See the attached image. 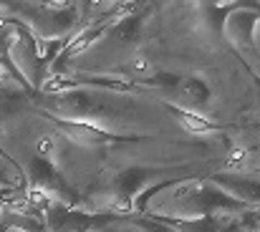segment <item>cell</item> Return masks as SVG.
Masks as SVG:
<instances>
[{"label": "cell", "instance_id": "1", "mask_svg": "<svg viewBox=\"0 0 260 232\" xmlns=\"http://www.w3.org/2000/svg\"><path fill=\"white\" fill-rule=\"evenodd\" d=\"M157 210L159 212H167L165 217L194 220V217H210V215H215L220 210H228V212L230 210H243V205L235 202L222 189H217L215 184H197V187H187L179 197L170 200V205H162Z\"/></svg>", "mask_w": 260, "mask_h": 232}, {"label": "cell", "instance_id": "2", "mask_svg": "<svg viewBox=\"0 0 260 232\" xmlns=\"http://www.w3.org/2000/svg\"><path fill=\"white\" fill-rule=\"evenodd\" d=\"M25 172L30 179V189L41 192L43 197H48L51 202H69L74 205L79 200V194L74 192V187L66 182V177L58 172V167L53 164V159L48 154H30L25 159Z\"/></svg>", "mask_w": 260, "mask_h": 232}, {"label": "cell", "instance_id": "3", "mask_svg": "<svg viewBox=\"0 0 260 232\" xmlns=\"http://www.w3.org/2000/svg\"><path fill=\"white\" fill-rule=\"evenodd\" d=\"M187 172H189L187 167H129V169L119 172L116 179H114V184H111L114 202L129 205L132 197H134L139 189L149 187L154 179H162V182H165L167 177L182 179V174H187Z\"/></svg>", "mask_w": 260, "mask_h": 232}, {"label": "cell", "instance_id": "4", "mask_svg": "<svg viewBox=\"0 0 260 232\" xmlns=\"http://www.w3.org/2000/svg\"><path fill=\"white\" fill-rule=\"evenodd\" d=\"M43 222H46V232H88L109 222V217L86 215L74 207H66L63 202H51L43 212Z\"/></svg>", "mask_w": 260, "mask_h": 232}, {"label": "cell", "instance_id": "5", "mask_svg": "<svg viewBox=\"0 0 260 232\" xmlns=\"http://www.w3.org/2000/svg\"><path fill=\"white\" fill-rule=\"evenodd\" d=\"M210 184H215L217 189H222L225 194H230L243 207L245 205H260V179H255V177L222 172V174H212L210 177Z\"/></svg>", "mask_w": 260, "mask_h": 232}, {"label": "cell", "instance_id": "6", "mask_svg": "<svg viewBox=\"0 0 260 232\" xmlns=\"http://www.w3.org/2000/svg\"><path fill=\"white\" fill-rule=\"evenodd\" d=\"M258 5H240L238 13H230L225 25H222V33H228V38L235 43V46H255V25H258L260 15L255 13Z\"/></svg>", "mask_w": 260, "mask_h": 232}, {"label": "cell", "instance_id": "7", "mask_svg": "<svg viewBox=\"0 0 260 232\" xmlns=\"http://www.w3.org/2000/svg\"><path fill=\"white\" fill-rule=\"evenodd\" d=\"M142 28H144L142 15H126L111 25V38H116L121 43H137L142 38Z\"/></svg>", "mask_w": 260, "mask_h": 232}, {"label": "cell", "instance_id": "8", "mask_svg": "<svg viewBox=\"0 0 260 232\" xmlns=\"http://www.w3.org/2000/svg\"><path fill=\"white\" fill-rule=\"evenodd\" d=\"M167 225H172L177 232H220L222 225L215 215L210 217H194V220H174V217H162Z\"/></svg>", "mask_w": 260, "mask_h": 232}, {"label": "cell", "instance_id": "9", "mask_svg": "<svg viewBox=\"0 0 260 232\" xmlns=\"http://www.w3.org/2000/svg\"><path fill=\"white\" fill-rule=\"evenodd\" d=\"M179 88H182L184 98L192 101V104H205L210 98V88H207V83L202 78H182Z\"/></svg>", "mask_w": 260, "mask_h": 232}, {"label": "cell", "instance_id": "10", "mask_svg": "<svg viewBox=\"0 0 260 232\" xmlns=\"http://www.w3.org/2000/svg\"><path fill=\"white\" fill-rule=\"evenodd\" d=\"M137 227H142L144 232H177L172 225H167L162 217H137L132 220Z\"/></svg>", "mask_w": 260, "mask_h": 232}, {"label": "cell", "instance_id": "11", "mask_svg": "<svg viewBox=\"0 0 260 232\" xmlns=\"http://www.w3.org/2000/svg\"><path fill=\"white\" fill-rule=\"evenodd\" d=\"M243 225H245V227H255V230H260V210H255V212H245Z\"/></svg>", "mask_w": 260, "mask_h": 232}, {"label": "cell", "instance_id": "12", "mask_svg": "<svg viewBox=\"0 0 260 232\" xmlns=\"http://www.w3.org/2000/svg\"><path fill=\"white\" fill-rule=\"evenodd\" d=\"M0 210H3V200H0Z\"/></svg>", "mask_w": 260, "mask_h": 232}]
</instances>
